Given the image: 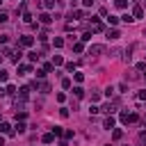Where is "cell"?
<instances>
[{
    "instance_id": "1",
    "label": "cell",
    "mask_w": 146,
    "mask_h": 146,
    "mask_svg": "<svg viewBox=\"0 0 146 146\" xmlns=\"http://www.w3.org/2000/svg\"><path fill=\"white\" fill-rule=\"evenodd\" d=\"M137 119H139V116H137V114H132V112H130V114H128V112H123V114H121V121H123V123H135Z\"/></svg>"
},
{
    "instance_id": "2",
    "label": "cell",
    "mask_w": 146,
    "mask_h": 146,
    "mask_svg": "<svg viewBox=\"0 0 146 146\" xmlns=\"http://www.w3.org/2000/svg\"><path fill=\"white\" fill-rule=\"evenodd\" d=\"M32 43H34L32 36H21V39H18V46H21V48H30Z\"/></svg>"
},
{
    "instance_id": "3",
    "label": "cell",
    "mask_w": 146,
    "mask_h": 146,
    "mask_svg": "<svg viewBox=\"0 0 146 146\" xmlns=\"http://www.w3.org/2000/svg\"><path fill=\"white\" fill-rule=\"evenodd\" d=\"M105 50V46H100V43H94V46H89V55H100Z\"/></svg>"
},
{
    "instance_id": "4",
    "label": "cell",
    "mask_w": 146,
    "mask_h": 146,
    "mask_svg": "<svg viewBox=\"0 0 146 146\" xmlns=\"http://www.w3.org/2000/svg\"><path fill=\"white\" fill-rule=\"evenodd\" d=\"M114 110H116V103H105V105L100 107V112H107V114H112Z\"/></svg>"
},
{
    "instance_id": "5",
    "label": "cell",
    "mask_w": 146,
    "mask_h": 146,
    "mask_svg": "<svg viewBox=\"0 0 146 146\" xmlns=\"http://www.w3.org/2000/svg\"><path fill=\"white\" fill-rule=\"evenodd\" d=\"M132 16H135V18H141V16H144V9H141V5H135V7H132Z\"/></svg>"
},
{
    "instance_id": "6",
    "label": "cell",
    "mask_w": 146,
    "mask_h": 146,
    "mask_svg": "<svg viewBox=\"0 0 146 146\" xmlns=\"http://www.w3.org/2000/svg\"><path fill=\"white\" fill-rule=\"evenodd\" d=\"M30 71H32V66H30V64H21V66H18V75H27Z\"/></svg>"
},
{
    "instance_id": "7",
    "label": "cell",
    "mask_w": 146,
    "mask_h": 146,
    "mask_svg": "<svg viewBox=\"0 0 146 146\" xmlns=\"http://www.w3.org/2000/svg\"><path fill=\"white\" fill-rule=\"evenodd\" d=\"M27 96H30V87H23V89L18 91V98H21V103H23V100H27Z\"/></svg>"
},
{
    "instance_id": "8",
    "label": "cell",
    "mask_w": 146,
    "mask_h": 146,
    "mask_svg": "<svg viewBox=\"0 0 146 146\" xmlns=\"http://www.w3.org/2000/svg\"><path fill=\"white\" fill-rule=\"evenodd\" d=\"M39 21H41V23H43V25H48V23H50V21H52V18H50V16H48V14H46V11H43V14H39Z\"/></svg>"
},
{
    "instance_id": "9",
    "label": "cell",
    "mask_w": 146,
    "mask_h": 146,
    "mask_svg": "<svg viewBox=\"0 0 146 146\" xmlns=\"http://www.w3.org/2000/svg\"><path fill=\"white\" fill-rule=\"evenodd\" d=\"M0 132H5V135H11V125H9V123H0Z\"/></svg>"
},
{
    "instance_id": "10",
    "label": "cell",
    "mask_w": 146,
    "mask_h": 146,
    "mask_svg": "<svg viewBox=\"0 0 146 146\" xmlns=\"http://www.w3.org/2000/svg\"><path fill=\"white\" fill-rule=\"evenodd\" d=\"M41 139H43V144H52V139H55V132H48V135H43Z\"/></svg>"
},
{
    "instance_id": "11",
    "label": "cell",
    "mask_w": 146,
    "mask_h": 146,
    "mask_svg": "<svg viewBox=\"0 0 146 146\" xmlns=\"http://www.w3.org/2000/svg\"><path fill=\"white\" fill-rule=\"evenodd\" d=\"M107 36H110V39H119L121 32H119V30H107Z\"/></svg>"
},
{
    "instance_id": "12",
    "label": "cell",
    "mask_w": 146,
    "mask_h": 146,
    "mask_svg": "<svg viewBox=\"0 0 146 146\" xmlns=\"http://www.w3.org/2000/svg\"><path fill=\"white\" fill-rule=\"evenodd\" d=\"M103 128H107V130H110V128H114V119H112V116H107V119H105V123H103Z\"/></svg>"
},
{
    "instance_id": "13",
    "label": "cell",
    "mask_w": 146,
    "mask_h": 146,
    "mask_svg": "<svg viewBox=\"0 0 146 146\" xmlns=\"http://www.w3.org/2000/svg\"><path fill=\"white\" fill-rule=\"evenodd\" d=\"M71 18H84V11H82V9H75V11L71 14Z\"/></svg>"
},
{
    "instance_id": "14",
    "label": "cell",
    "mask_w": 146,
    "mask_h": 146,
    "mask_svg": "<svg viewBox=\"0 0 146 146\" xmlns=\"http://www.w3.org/2000/svg\"><path fill=\"white\" fill-rule=\"evenodd\" d=\"M73 94H75V98H82V96H84V89H82V87H75Z\"/></svg>"
},
{
    "instance_id": "15",
    "label": "cell",
    "mask_w": 146,
    "mask_h": 146,
    "mask_svg": "<svg viewBox=\"0 0 146 146\" xmlns=\"http://www.w3.org/2000/svg\"><path fill=\"white\" fill-rule=\"evenodd\" d=\"M64 64V59L59 57V55H55V59H52V66H62Z\"/></svg>"
},
{
    "instance_id": "16",
    "label": "cell",
    "mask_w": 146,
    "mask_h": 146,
    "mask_svg": "<svg viewBox=\"0 0 146 146\" xmlns=\"http://www.w3.org/2000/svg\"><path fill=\"white\" fill-rule=\"evenodd\" d=\"M123 137V132L119 130V128H114V132H112V139H121Z\"/></svg>"
},
{
    "instance_id": "17",
    "label": "cell",
    "mask_w": 146,
    "mask_h": 146,
    "mask_svg": "<svg viewBox=\"0 0 146 146\" xmlns=\"http://www.w3.org/2000/svg\"><path fill=\"white\" fill-rule=\"evenodd\" d=\"M114 5H116L119 9H125V7H128V2H125V0H114Z\"/></svg>"
},
{
    "instance_id": "18",
    "label": "cell",
    "mask_w": 146,
    "mask_h": 146,
    "mask_svg": "<svg viewBox=\"0 0 146 146\" xmlns=\"http://www.w3.org/2000/svg\"><path fill=\"white\" fill-rule=\"evenodd\" d=\"M73 50H75V52H82V50H84V46L78 41V43H73Z\"/></svg>"
},
{
    "instance_id": "19",
    "label": "cell",
    "mask_w": 146,
    "mask_h": 146,
    "mask_svg": "<svg viewBox=\"0 0 146 146\" xmlns=\"http://www.w3.org/2000/svg\"><path fill=\"white\" fill-rule=\"evenodd\" d=\"M43 7H46V9H52V7H55V0H43Z\"/></svg>"
},
{
    "instance_id": "20",
    "label": "cell",
    "mask_w": 146,
    "mask_h": 146,
    "mask_svg": "<svg viewBox=\"0 0 146 146\" xmlns=\"http://www.w3.org/2000/svg\"><path fill=\"white\" fill-rule=\"evenodd\" d=\"M7 78H9V73L7 71H0V82H7Z\"/></svg>"
},
{
    "instance_id": "21",
    "label": "cell",
    "mask_w": 146,
    "mask_h": 146,
    "mask_svg": "<svg viewBox=\"0 0 146 146\" xmlns=\"http://www.w3.org/2000/svg\"><path fill=\"white\" fill-rule=\"evenodd\" d=\"M23 21H25V23H32V16H30L27 11H23Z\"/></svg>"
},
{
    "instance_id": "22",
    "label": "cell",
    "mask_w": 146,
    "mask_h": 146,
    "mask_svg": "<svg viewBox=\"0 0 146 146\" xmlns=\"http://www.w3.org/2000/svg\"><path fill=\"white\" fill-rule=\"evenodd\" d=\"M62 46H64V39L57 36V39H55V48H62Z\"/></svg>"
},
{
    "instance_id": "23",
    "label": "cell",
    "mask_w": 146,
    "mask_h": 146,
    "mask_svg": "<svg viewBox=\"0 0 146 146\" xmlns=\"http://www.w3.org/2000/svg\"><path fill=\"white\" fill-rule=\"evenodd\" d=\"M27 59H30V62H36V59H39V55H36V52H30V55H27Z\"/></svg>"
},
{
    "instance_id": "24",
    "label": "cell",
    "mask_w": 146,
    "mask_h": 146,
    "mask_svg": "<svg viewBox=\"0 0 146 146\" xmlns=\"http://www.w3.org/2000/svg\"><path fill=\"white\" fill-rule=\"evenodd\" d=\"M62 87H64V89H68V87H71V80H68V78H64V80H62Z\"/></svg>"
},
{
    "instance_id": "25",
    "label": "cell",
    "mask_w": 146,
    "mask_h": 146,
    "mask_svg": "<svg viewBox=\"0 0 146 146\" xmlns=\"http://www.w3.org/2000/svg\"><path fill=\"white\" fill-rule=\"evenodd\" d=\"M16 130H18V135H23V132H25V123H18V125H16Z\"/></svg>"
},
{
    "instance_id": "26",
    "label": "cell",
    "mask_w": 146,
    "mask_h": 146,
    "mask_svg": "<svg viewBox=\"0 0 146 146\" xmlns=\"http://www.w3.org/2000/svg\"><path fill=\"white\" fill-rule=\"evenodd\" d=\"M7 21H9V16H7L5 11H0V23H7Z\"/></svg>"
},
{
    "instance_id": "27",
    "label": "cell",
    "mask_w": 146,
    "mask_h": 146,
    "mask_svg": "<svg viewBox=\"0 0 146 146\" xmlns=\"http://www.w3.org/2000/svg\"><path fill=\"white\" fill-rule=\"evenodd\" d=\"M123 21H125V23H132V21H135V16H130V14H125V16H123Z\"/></svg>"
},
{
    "instance_id": "28",
    "label": "cell",
    "mask_w": 146,
    "mask_h": 146,
    "mask_svg": "<svg viewBox=\"0 0 146 146\" xmlns=\"http://www.w3.org/2000/svg\"><path fill=\"white\" fill-rule=\"evenodd\" d=\"M107 21H110V25H116V23H119V18H116V16H110Z\"/></svg>"
},
{
    "instance_id": "29",
    "label": "cell",
    "mask_w": 146,
    "mask_h": 146,
    "mask_svg": "<svg viewBox=\"0 0 146 146\" xmlns=\"http://www.w3.org/2000/svg\"><path fill=\"white\" fill-rule=\"evenodd\" d=\"M80 39H82V41H89V39H91V32H84V34H82Z\"/></svg>"
},
{
    "instance_id": "30",
    "label": "cell",
    "mask_w": 146,
    "mask_h": 146,
    "mask_svg": "<svg viewBox=\"0 0 146 146\" xmlns=\"http://www.w3.org/2000/svg\"><path fill=\"white\" fill-rule=\"evenodd\" d=\"M9 41V34H0V43H7Z\"/></svg>"
},
{
    "instance_id": "31",
    "label": "cell",
    "mask_w": 146,
    "mask_h": 146,
    "mask_svg": "<svg viewBox=\"0 0 146 146\" xmlns=\"http://www.w3.org/2000/svg\"><path fill=\"white\" fill-rule=\"evenodd\" d=\"M137 98H139V100H146V91H139V94H137Z\"/></svg>"
},
{
    "instance_id": "32",
    "label": "cell",
    "mask_w": 146,
    "mask_h": 146,
    "mask_svg": "<svg viewBox=\"0 0 146 146\" xmlns=\"http://www.w3.org/2000/svg\"><path fill=\"white\" fill-rule=\"evenodd\" d=\"M82 5L84 7H94V0H82Z\"/></svg>"
},
{
    "instance_id": "33",
    "label": "cell",
    "mask_w": 146,
    "mask_h": 146,
    "mask_svg": "<svg viewBox=\"0 0 146 146\" xmlns=\"http://www.w3.org/2000/svg\"><path fill=\"white\" fill-rule=\"evenodd\" d=\"M5 94H7V89H2V87H0V98H2Z\"/></svg>"
},
{
    "instance_id": "34",
    "label": "cell",
    "mask_w": 146,
    "mask_h": 146,
    "mask_svg": "<svg viewBox=\"0 0 146 146\" xmlns=\"http://www.w3.org/2000/svg\"><path fill=\"white\" fill-rule=\"evenodd\" d=\"M0 146H5V139H2V137H0Z\"/></svg>"
},
{
    "instance_id": "35",
    "label": "cell",
    "mask_w": 146,
    "mask_h": 146,
    "mask_svg": "<svg viewBox=\"0 0 146 146\" xmlns=\"http://www.w3.org/2000/svg\"><path fill=\"white\" fill-rule=\"evenodd\" d=\"M68 2H71V5H78V0H68Z\"/></svg>"
},
{
    "instance_id": "36",
    "label": "cell",
    "mask_w": 146,
    "mask_h": 146,
    "mask_svg": "<svg viewBox=\"0 0 146 146\" xmlns=\"http://www.w3.org/2000/svg\"><path fill=\"white\" fill-rule=\"evenodd\" d=\"M144 34H146V30H144Z\"/></svg>"
},
{
    "instance_id": "37",
    "label": "cell",
    "mask_w": 146,
    "mask_h": 146,
    "mask_svg": "<svg viewBox=\"0 0 146 146\" xmlns=\"http://www.w3.org/2000/svg\"><path fill=\"white\" fill-rule=\"evenodd\" d=\"M0 2H2V0H0Z\"/></svg>"
}]
</instances>
